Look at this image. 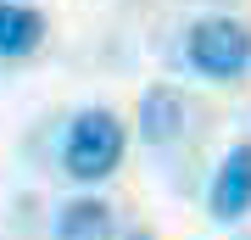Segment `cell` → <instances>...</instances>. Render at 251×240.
<instances>
[{"mask_svg":"<svg viewBox=\"0 0 251 240\" xmlns=\"http://www.w3.org/2000/svg\"><path fill=\"white\" fill-rule=\"evenodd\" d=\"M62 162L73 179H106L117 162H123V123H117L112 112H78L67 129V145H62Z\"/></svg>","mask_w":251,"mask_h":240,"instance_id":"cell-1","label":"cell"},{"mask_svg":"<svg viewBox=\"0 0 251 240\" xmlns=\"http://www.w3.org/2000/svg\"><path fill=\"white\" fill-rule=\"evenodd\" d=\"M184 51L196 62V73H206V79H240L251 62V34L234 17H201L190 28Z\"/></svg>","mask_w":251,"mask_h":240,"instance_id":"cell-2","label":"cell"},{"mask_svg":"<svg viewBox=\"0 0 251 240\" xmlns=\"http://www.w3.org/2000/svg\"><path fill=\"white\" fill-rule=\"evenodd\" d=\"M251 213V145H234L218 168V185H212V218L218 223H234Z\"/></svg>","mask_w":251,"mask_h":240,"instance_id":"cell-3","label":"cell"},{"mask_svg":"<svg viewBox=\"0 0 251 240\" xmlns=\"http://www.w3.org/2000/svg\"><path fill=\"white\" fill-rule=\"evenodd\" d=\"M179 129H184V95L168 89V84L145 89V101H140V134H145V145H173Z\"/></svg>","mask_w":251,"mask_h":240,"instance_id":"cell-4","label":"cell"},{"mask_svg":"<svg viewBox=\"0 0 251 240\" xmlns=\"http://www.w3.org/2000/svg\"><path fill=\"white\" fill-rule=\"evenodd\" d=\"M39 39H45V17L34 6L0 0V56H34Z\"/></svg>","mask_w":251,"mask_h":240,"instance_id":"cell-5","label":"cell"},{"mask_svg":"<svg viewBox=\"0 0 251 240\" xmlns=\"http://www.w3.org/2000/svg\"><path fill=\"white\" fill-rule=\"evenodd\" d=\"M106 235H112V207L95 196L67 201L62 218H56V240H106Z\"/></svg>","mask_w":251,"mask_h":240,"instance_id":"cell-6","label":"cell"}]
</instances>
